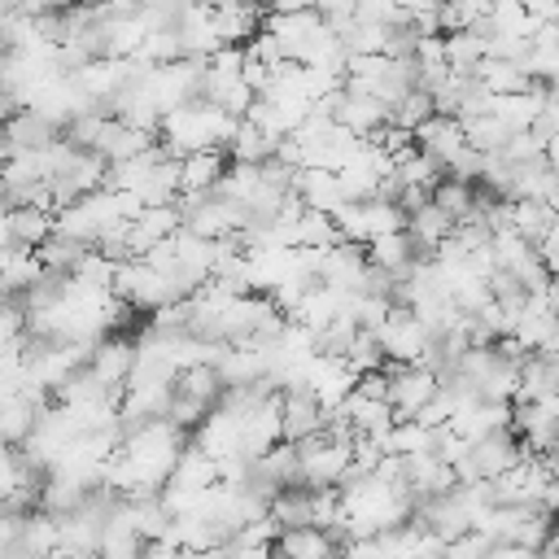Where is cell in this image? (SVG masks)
<instances>
[{
    "mask_svg": "<svg viewBox=\"0 0 559 559\" xmlns=\"http://www.w3.org/2000/svg\"><path fill=\"white\" fill-rule=\"evenodd\" d=\"M389 371V402L397 411V419H415L441 389V376L428 362H384Z\"/></svg>",
    "mask_w": 559,
    "mask_h": 559,
    "instance_id": "277c9868",
    "label": "cell"
},
{
    "mask_svg": "<svg viewBox=\"0 0 559 559\" xmlns=\"http://www.w3.org/2000/svg\"><path fill=\"white\" fill-rule=\"evenodd\" d=\"M542 297H546V306L559 314V271H550V280H546V288H542Z\"/></svg>",
    "mask_w": 559,
    "mask_h": 559,
    "instance_id": "8d00e7d4",
    "label": "cell"
},
{
    "mask_svg": "<svg viewBox=\"0 0 559 559\" xmlns=\"http://www.w3.org/2000/svg\"><path fill=\"white\" fill-rule=\"evenodd\" d=\"M515 432L528 450H546L559 441V393L555 397H515Z\"/></svg>",
    "mask_w": 559,
    "mask_h": 559,
    "instance_id": "9c48e42d",
    "label": "cell"
},
{
    "mask_svg": "<svg viewBox=\"0 0 559 559\" xmlns=\"http://www.w3.org/2000/svg\"><path fill=\"white\" fill-rule=\"evenodd\" d=\"M87 367H92L105 384H127L131 371H135V341H127V336H118V332H105V336L92 345Z\"/></svg>",
    "mask_w": 559,
    "mask_h": 559,
    "instance_id": "4fadbf2b",
    "label": "cell"
},
{
    "mask_svg": "<svg viewBox=\"0 0 559 559\" xmlns=\"http://www.w3.org/2000/svg\"><path fill=\"white\" fill-rule=\"evenodd\" d=\"M336 240H345L341 236V227H336V214L332 210H301V218H297V245H310V249H332Z\"/></svg>",
    "mask_w": 559,
    "mask_h": 559,
    "instance_id": "83f0119b",
    "label": "cell"
},
{
    "mask_svg": "<svg viewBox=\"0 0 559 559\" xmlns=\"http://www.w3.org/2000/svg\"><path fill=\"white\" fill-rule=\"evenodd\" d=\"M524 9H528L537 22H559V0H524Z\"/></svg>",
    "mask_w": 559,
    "mask_h": 559,
    "instance_id": "d590c367",
    "label": "cell"
},
{
    "mask_svg": "<svg viewBox=\"0 0 559 559\" xmlns=\"http://www.w3.org/2000/svg\"><path fill=\"white\" fill-rule=\"evenodd\" d=\"M362 205V231H367V240H376V236H384V231H402L406 227V210L397 205V201H389V197H367V201H358Z\"/></svg>",
    "mask_w": 559,
    "mask_h": 559,
    "instance_id": "4316f807",
    "label": "cell"
},
{
    "mask_svg": "<svg viewBox=\"0 0 559 559\" xmlns=\"http://www.w3.org/2000/svg\"><path fill=\"white\" fill-rule=\"evenodd\" d=\"M367 253H371V262H380V266H389V271H411L419 258H428L424 253V245L411 236V227H402V231H384V236H376V240H367Z\"/></svg>",
    "mask_w": 559,
    "mask_h": 559,
    "instance_id": "d6986e66",
    "label": "cell"
},
{
    "mask_svg": "<svg viewBox=\"0 0 559 559\" xmlns=\"http://www.w3.org/2000/svg\"><path fill=\"white\" fill-rule=\"evenodd\" d=\"M389 26L393 22H354L341 39H345V48L349 52H389Z\"/></svg>",
    "mask_w": 559,
    "mask_h": 559,
    "instance_id": "1f68e13d",
    "label": "cell"
},
{
    "mask_svg": "<svg viewBox=\"0 0 559 559\" xmlns=\"http://www.w3.org/2000/svg\"><path fill=\"white\" fill-rule=\"evenodd\" d=\"M328 402L310 389V384H288L284 389V441H310L319 432H328Z\"/></svg>",
    "mask_w": 559,
    "mask_h": 559,
    "instance_id": "52a82bcc",
    "label": "cell"
},
{
    "mask_svg": "<svg viewBox=\"0 0 559 559\" xmlns=\"http://www.w3.org/2000/svg\"><path fill=\"white\" fill-rule=\"evenodd\" d=\"M236 127H240L236 114H227L223 105L197 96V100H188V105L162 114V131H157V140L166 144V153L183 157V153H192V148H210V144H223V148H227L231 135H236Z\"/></svg>",
    "mask_w": 559,
    "mask_h": 559,
    "instance_id": "6da1fadb",
    "label": "cell"
},
{
    "mask_svg": "<svg viewBox=\"0 0 559 559\" xmlns=\"http://www.w3.org/2000/svg\"><path fill=\"white\" fill-rule=\"evenodd\" d=\"M445 0H402V9L406 13H432V9H441Z\"/></svg>",
    "mask_w": 559,
    "mask_h": 559,
    "instance_id": "f35d334b",
    "label": "cell"
},
{
    "mask_svg": "<svg viewBox=\"0 0 559 559\" xmlns=\"http://www.w3.org/2000/svg\"><path fill=\"white\" fill-rule=\"evenodd\" d=\"M463 131H467V144L480 148V153H498V148H507V140L515 135L493 109H489V114H472V118H463Z\"/></svg>",
    "mask_w": 559,
    "mask_h": 559,
    "instance_id": "484cf974",
    "label": "cell"
},
{
    "mask_svg": "<svg viewBox=\"0 0 559 559\" xmlns=\"http://www.w3.org/2000/svg\"><path fill=\"white\" fill-rule=\"evenodd\" d=\"M432 201H437L441 210H450L459 223H463V218H476V183H472V179L445 175V179L432 188Z\"/></svg>",
    "mask_w": 559,
    "mask_h": 559,
    "instance_id": "f546056e",
    "label": "cell"
},
{
    "mask_svg": "<svg viewBox=\"0 0 559 559\" xmlns=\"http://www.w3.org/2000/svg\"><path fill=\"white\" fill-rule=\"evenodd\" d=\"M432 114H437L432 92H428V87H411V92L393 105V118H389V122H397V127H411V131H415V127H419L424 118H432Z\"/></svg>",
    "mask_w": 559,
    "mask_h": 559,
    "instance_id": "d6a6232c",
    "label": "cell"
},
{
    "mask_svg": "<svg viewBox=\"0 0 559 559\" xmlns=\"http://www.w3.org/2000/svg\"><path fill=\"white\" fill-rule=\"evenodd\" d=\"M218 480H223V463L197 441V445H183V454H179V463H175V472H170L166 485H179V489H210V485H218Z\"/></svg>",
    "mask_w": 559,
    "mask_h": 559,
    "instance_id": "e0dca14e",
    "label": "cell"
},
{
    "mask_svg": "<svg viewBox=\"0 0 559 559\" xmlns=\"http://www.w3.org/2000/svg\"><path fill=\"white\" fill-rule=\"evenodd\" d=\"M520 358H511L498 341L493 345H472L463 358H459V376L480 393V397H502V402H515L520 393Z\"/></svg>",
    "mask_w": 559,
    "mask_h": 559,
    "instance_id": "7a4b0ae2",
    "label": "cell"
},
{
    "mask_svg": "<svg viewBox=\"0 0 559 559\" xmlns=\"http://www.w3.org/2000/svg\"><path fill=\"white\" fill-rule=\"evenodd\" d=\"M118 223H127V214H122V201H118L114 188H96V192H87V197H79V201L57 210V231H70V236H79L87 245L109 236Z\"/></svg>",
    "mask_w": 559,
    "mask_h": 559,
    "instance_id": "3957f363",
    "label": "cell"
},
{
    "mask_svg": "<svg viewBox=\"0 0 559 559\" xmlns=\"http://www.w3.org/2000/svg\"><path fill=\"white\" fill-rule=\"evenodd\" d=\"M476 79H480L489 92H498V96H507V92H524V87L537 83L533 70H528L524 61H511V57H485V61L476 66Z\"/></svg>",
    "mask_w": 559,
    "mask_h": 559,
    "instance_id": "44dd1931",
    "label": "cell"
},
{
    "mask_svg": "<svg viewBox=\"0 0 559 559\" xmlns=\"http://www.w3.org/2000/svg\"><path fill=\"white\" fill-rule=\"evenodd\" d=\"M559 393V362L542 349H533L520 367V393L515 397H555Z\"/></svg>",
    "mask_w": 559,
    "mask_h": 559,
    "instance_id": "7402d4cb",
    "label": "cell"
},
{
    "mask_svg": "<svg viewBox=\"0 0 559 559\" xmlns=\"http://www.w3.org/2000/svg\"><path fill=\"white\" fill-rule=\"evenodd\" d=\"M275 148H280V140H271L253 118H240V127L227 144L231 162H266V157H275Z\"/></svg>",
    "mask_w": 559,
    "mask_h": 559,
    "instance_id": "d4e9b609",
    "label": "cell"
},
{
    "mask_svg": "<svg viewBox=\"0 0 559 559\" xmlns=\"http://www.w3.org/2000/svg\"><path fill=\"white\" fill-rule=\"evenodd\" d=\"M546 157H550V166H559V131L546 140Z\"/></svg>",
    "mask_w": 559,
    "mask_h": 559,
    "instance_id": "ab89813d",
    "label": "cell"
},
{
    "mask_svg": "<svg viewBox=\"0 0 559 559\" xmlns=\"http://www.w3.org/2000/svg\"><path fill=\"white\" fill-rule=\"evenodd\" d=\"M52 140H61V127L39 114V109H17V114H4V157L9 153H35V148H48Z\"/></svg>",
    "mask_w": 559,
    "mask_h": 559,
    "instance_id": "30bf717a",
    "label": "cell"
},
{
    "mask_svg": "<svg viewBox=\"0 0 559 559\" xmlns=\"http://www.w3.org/2000/svg\"><path fill=\"white\" fill-rule=\"evenodd\" d=\"M87 249H92L87 240H79V236H70V231H52V236L39 245V258H44L48 271H70V275H74Z\"/></svg>",
    "mask_w": 559,
    "mask_h": 559,
    "instance_id": "f1b7e54d",
    "label": "cell"
},
{
    "mask_svg": "<svg viewBox=\"0 0 559 559\" xmlns=\"http://www.w3.org/2000/svg\"><path fill=\"white\" fill-rule=\"evenodd\" d=\"M227 175V153L223 144H210V148H192L183 153V192H214Z\"/></svg>",
    "mask_w": 559,
    "mask_h": 559,
    "instance_id": "ac0fdd59",
    "label": "cell"
},
{
    "mask_svg": "<svg viewBox=\"0 0 559 559\" xmlns=\"http://www.w3.org/2000/svg\"><path fill=\"white\" fill-rule=\"evenodd\" d=\"M367 245L362 240H336L332 249H323V284L341 288V293H362V275H367Z\"/></svg>",
    "mask_w": 559,
    "mask_h": 559,
    "instance_id": "8fae6325",
    "label": "cell"
},
{
    "mask_svg": "<svg viewBox=\"0 0 559 559\" xmlns=\"http://www.w3.org/2000/svg\"><path fill=\"white\" fill-rule=\"evenodd\" d=\"M550 223H555V205H550V201H537V197H511V227H515L524 240L542 245V236L550 231Z\"/></svg>",
    "mask_w": 559,
    "mask_h": 559,
    "instance_id": "603a6c76",
    "label": "cell"
},
{
    "mask_svg": "<svg viewBox=\"0 0 559 559\" xmlns=\"http://www.w3.org/2000/svg\"><path fill=\"white\" fill-rule=\"evenodd\" d=\"M524 454H528V445H524V437L515 432V424L485 432V437H480V441H472V450H467L472 472H476V476H489V480H498L502 472H511Z\"/></svg>",
    "mask_w": 559,
    "mask_h": 559,
    "instance_id": "ba28073f",
    "label": "cell"
},
{
    "mask_svg": "<svg viewBox=\"0 0 559 559\" xmlns=\"http://www.w3.org/2000/svg\"><path fill=\"white\" fill-rule=\"evenodd\" d=\"M406 227H411V236H415V240L424 245V253H437V245H441L445 236H454L459 218H454L450 210H441L437 201H424L419 210H411Z\"/></svg>",
    "mask_w": 559,
    "mask_h": 559,
    "instance_id": "ffe728a7",
    "label": "cell"
},
{
    "mask_svg": "<svg viewBox=\"0 0 559 559\" xmlns=\"http://www.w3.org/2000/svg\"><path fill=\"white\" fill-rule=\"evenodd\" d=\"M376 336H380V345H384V354L393 358V362H424V354H428V345H432V328L419 319V310L415 306H393V314L376 328Z\"/></svg>",
    "mask_w": 559,
    "mask_h": 559,
    "instance_id": "5b68a950",
    "label": "cell"
},
{
    "mask_svg": "<svg viewBox=\"0 0 559 559\" xmlns=\"http://www.w3.org/2000/svg\"><path fill=\"white\" fill-rule=\"evenodd\" d=\"M57 231V210L48 205H4V245L39 249Z\"/></svg>",
    "mask_w": 559,
    "mask_h": 559,
    "instance_id": "7c38bea8",
    "label": "cell"
},
{
    "mask_svg": "<svg viewBox=\"0 0 559 559\" xmlns=\"http://www.w3.org/2000/svg\"><path fill=\"white\" fill-rule=\"evenodd\" d=\"M415 140H419V148H428L441 166H450V157H454L459 148H467V131H463V118H459V114H432V118H424V122L415 127Z\"/></svg>",
    "mask_w": 559,
    "mask_h": 559,
    "instance_id": "5bb4252c",
    "label": "cell"
},
{
    "mask_svg": "<svg viewBox=\"0 0 559 559\" xmlns=\"http://www.w3.org/2000/svg\"><path fill=\"white\" fill-rule=\"evenodd\" d=\"M275 550L280 555H293V559H323V555H336L341 542L323 524H293V528H280Z\"/></svg>",
    "mask_w": 559,
    "mask_h": 559,
    "instance_id": "2e32d148",
    "label": "cell"
},
{
    "mask_svg": "<svg viewBox=\"0 0 559 559\" xmlns=\"http://www.w3.org/2000/svg\"><path fill=\"white\" fill-rule=\"evenodd\" d=\"M44 271H48V266H44L39 249L4 245V293H26Z\"/></svg>",
    "mask_w": 559,
    "mask_h": 559,
    "instance_id": "cb8c5ba5",
    "label": "cell"
},
{
    "mask_svg": "<svg viewBox=\"0 0 559 559\" xmlns=\"http://www.w3.org/2000/svg\"><path fill=\"white\" fill-rule=\"evenodd\" d=\"M354 467V441H336L328 432L301 441V480L306 485H341Z\"/></svg>",
    "mask_w": 559,
    "mask_h": 559,
    "instance_id": "8992f818",
    "label": "cell"
},
{
    "mask_svg": "<svg viewBox=\"0 0 559 559\" xmlns=\"http://www.w3.org/2000/svg\"><path fill=\"white\" fill-rule=\"evenodd\" d=\"M271 13H297V9H314V0H266Z\"/></svg>",
    "mask_w": 559,
    "mask_h": 559,
    "instance_id": "74e56055",
    "label": "cell"
},
{
    "mask_svg": "<svg viewBox=\"0 0 559 559\" xmlns=\"http://www.w3.org/2000/svg\"><path fill=\"white\" fill-rule=\"evenodd\" d=\"M354 389H358V393H367V397H389V371H384V367H371V371H358V380H354Z\"/></svg>",
    "mask_w": 559,
    "mask_h": 559,
    "instance_id": "e575fe53",
    "label": "cell"
},
{
    "mask_svg": "<svg viewBox=\"0 0 559 559\" xmlns=\"http://www.w3.org/2000/svg\"><path fill=\"white\" fill-rule=\"evenodd\" d=\"M345 358L354 362V371H371V367H384V362H389V354H384V345H380V336H376L371 328L358 332V341L349 345Z\"/></svg>",
    "mask_w": 559,
    "mask_h": 559,
    "instance_id": "836d02e7",
    "label": "cell"
},
{
    "mask_svg": "<svg viewBox=\"0 0 559 559\" xmlns=\"http://www.w3.org/2000/svg\"><path fill=\"white\" fill-rule=\"evenodd\" d=\"M358 332H362L358 314H354V310H341L336 319H328V323L319 328V354H336V358H345L349 345L358 341Z\"/></svg>",
    "mask_w": 559,
    "mask_h": 559,
    "instance_id": "4dcf8cb0",
    "label": "cell"
},
{
    "mask_svg": "<svg viewBox=\"0 0 559 559\" xmlns=\"http://www.w3.org/2000/svg\"><path fill=\"white\" fill-rule=\"evenodd\" d=\"M293 188L301 192V201L310 210H341L349 197H345V183H341V170H328V166H301Z\"/></svg>",
    "mask_w": 559,
    "mask_h": 559,
    "instance_id": "9a60e30c",
    "label": "cell"
}]
</instances>
